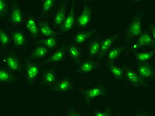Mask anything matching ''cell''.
<instances>
[{
  "label": "cell",
  "mask_w": 155,
  "mask_h": 116,
  "mask_svg": "<svg viewBox=\"0 0 155 116\" xmlns=\"http://www.w3.org/2000/svg\"><path fill=\"white\" fill-rule=\"evenodd\" d=\"M147 9L145 8L142 10H137L133 14L125 31L124 38L125 45L129 46L131 40L141 33L143 30L142 20Z\"/></svg>",
  "instance_id": "6da1fadb"
},
{
  "label": "cell",
  "mask_w": 155,
  "mask_h": 116,
  "mask_svg": "<svg viewBox=\"0 0 155 116\" xmlns=\"http://www.w3.org/2000/svg\"><path fill=\"white\" fill-rule=\"evenodd\" d=\"M78 92L83 98L84 105L86 107L90 106L91 101L100 97H107L110 90L103 82H101L95 86L87 89L78 88Z\"/></svg>",
  "instance_id": "7a4b0ae2"
},
{
  "label": "cell",
  "mask_w": 155,
  "mask_h": 116,
  "mask_svg": "<svg viewBox=\"0 0 155 116\" xmlns=\"http://www.w3.org/2000/svg\"><path fill=\"white\" fill-rule=\"evenodd\" d=\"M1 58L9 69L24 77L23 60L17 52L13 50L9 51L1 54Z\"/></svg>",
  "instance_id": "3957f363"
},
{
  "label": "cell",
  "mask_w": 155,
  "mask_h": 116,
  "mask_svg": "<svg viewBox=\"0 0 155 116\" xmlns=\"http://www.w3.org/2000/svg\"><path fill=\"white\" fill-rule=\"evenodd\" d=\"M41 65L40 62L31 59H23L24 76L23 78L26 80L29 86L34 85L41 75Z\"/></svg>",
  "instance_id": "277c9868"
},
{
  "label": "cell",
  "mask_w": 155,
  "mask_h": 116,
  "mask_svg": "<svg viewBox=\"0 0 155 116\" xmlns=\"http://www.w3.org/2000/svg\"><path fill=\"white\" fill-rule=\"evenodd\" d=\"M8 18L10 26L8 30L15 29L25 24V14L16 0H12L11 11Z\"/></svg>",
  "instance_id": "5b68a950"
},
{
  "label": "cell",
  "mask_w": 155,
  "mask_h": 116,
  "mask_svg": "<svg viewBox=\"0 0 155 116\" xmlns=\"http://www.w3.org/2000/svg\"><path fill=\"white\" fill-rule=\"evenodd\" d=\"M121 68L124 71L125 81L134 88L139 89L150 87V84L142 79L136 70L127 65L125 63L122 64Z\"/></svg>",
  "instance_id": "8992f818"
},
{
  "label": "cell",
  "mask_w": 155,
  "mask_h": 116,
  "mask_svg": "<svg viewBox=\"0 0 155 116\" xmlns=\"http://www.w3.org/2000/svg\"><path fill=\"white\" fill-rule=\"evenodd\" d=\"M9 30L13 50L18 52L23 48H25L24 50H25L27 48L31 46L25 33L22 30L18 28Z\"/></svg>",
  "instance_id": "52a82bcc"
},
{
  "label": "cell",
  "mask_w": 155,
  "mask_h": 116,
  "mask_svg": "<svg viewBox=\"0 0 155 116\" xmlns=\"http://www.w3.org/2000/svg\"><path fill=\"white\" fill-rule=\"evenodd\" d=\"M84 4L82 12L78 16L76 17L75 29L81 31L86 30L92 22L93 10L86 1Z\"/></svg>",
  "instance_id": "ba28073f"
},
{
  "label": "cell",
  "mask_w": 155,
  "mask_h": 116,
  "mask_svg": "<svg viewBox=\"0 0 155 116\" xmlns=\"http://www.w3.org/2000/svg\"><path fill=\"white\" fill-rule=\"evenodd\" d=\"M76 90L72 82L71 76L67 73L57 80L54 85L49 88V91L51 93H67Z\"/></svg>",
  "instance_id": "9c48e42d"
},
{
  "label": "cell",
  "mask_w": 155,
  "mask_h": 116,
  "mask_svg": "<svg viewBox=\"0 0 155 116\" xmlns=\"http://www.w3.org/2000/svg\"><path fill=\"white\" fill-rule=\"evenodd\" d=\"M71 1L69 0H61L52 16L51 27L53 29L58 31L64 22L67 16V6L68 3Z\"/></svg>",
  "instance_id": "30bf717a"
},
{
  "label": "cell",
  "mask_w": 155,
  "mask_h": 116,
  "mask_svg": "<svg viewBox=\"0 0 155 116\" xmlns=\"http://www.w3.org/2000/svg\"><path fill=\"white\" fill-rule=\"evenodd\" d=\"M102 66L100 61L97 60L87 58L83 59L75 70L76 75H87L91 74L100 68Z\"/></svg>",
  "instance_id": "8fae6325"
},
{
  "label": "cell",
  "mask_w": 155,
  "mask_h": 116,
  "mask_svg": "<svg viewBox=\"0 0 155 116\" xmlns=\"http://www.w3.org/2000/svg\"><path fill=\"white\" fill-rule=\"evenodd\" d=\"M75 0L71 1L70 12L57 31L60 36H64L75 29L76 18L75 9Z\"/></svg>",
  "instance_id": "7c38bea8"
},
{
  "label": "cell",
  "mask_w": 155,
  "mask_h": 116,
  "mask_svg": "<svg viewBox=\"0 0 155 116\" xmlns=\"http://www.w3.org/2000/svg\"><path fill=\"white\" fill-rule=\"evenodd\" d=\"M41 75L39 84L43 88L52 87L58 80L55 67L47 68H41Z\"/></svg>",
  "instance_id": "4fadbf2b"
},
{
  "label": "cell",
  "mask_w": 155,
  "mask_h": 116,
  "mask_svg": "<svg viewBox=\"0 0 155 116\" xmlns=\"http://www.w3.org/2000/svg\"><path fill=\"white\" fill-rule=\"evenodd\" d=\"M66 41L64 40L55 51L47 58L41 61V65L56 64L66 61L67 52L65 47Z\"/></svg>",
  "instance_id": "5bb4252c"
},
{
  "label": "cell",
  "mask_w": 155,
  "mask_h": 116,
  "mask_svg": "<svg viewBox=\"0 0 155 116\" xmlns=\"http://www.w3.org/2000/svg\"><path fill=\"white\" fill-rule=\"evenodd\" d=\"M137 72L139 76L148 83L155 80V69L150 61L139 62L136 61Z\"/></svg>",
  "instance_id": "9a60e30c"
},
{
  "label": "cell",
  "mask_w": 155,
  "mask_h": 116,
  "mask_svg": "<svg viewBox=\"0 0 155 116\" xmlns=\"http://www.w3.org/2000/svg\"><path fill=\"white\" fill-rule=\"evenodd\" d=\"M41 1L42 2L41 12L37 18V22L45 20L50 22L51 18L60 3L61 0H41Z\"/></svg>",
  "instance_id": "2e32d148"
},
{
  "label": "cell",
  "mask_w": 155,
  "mask_h": 116,
  "mask_svg": "<svg viewBox=\"0 0 155 116\" xmlns=\"http://www.w3.org/2000/svg\"><path fill=\"white\" fill-rule=\"evenodd\" d=\"M65 47L67 55L75 65L78 66L83 59L84 52L82 48L71 42L66 44Z\"/></svg>",
  "instance_id": "e0dca14e"
},
{
  "label": "cell",
  "mask_w": 155,
  "mask_h": 116,
  "mask_svg": "<svg viewBox=\"0 0 155 116\" xmlns=\"http://www.w3.org/2000/svg\"><path fill=\"white\" fill-rule=\"evenodd\" d=\"M120 35V33H117L102 38L100 50L96 57L97 61L101 62L104 58L108 50Z\"/></svg>",
  "instance_id": "ac0fdd59"
},
{
  "label": "cell",
  "mask_w": 155,
  "mask_h": 116,
  "mask_svg": "<svg viewBox=\"0 0 155 116\" xmlns=\"http://www.w3.org/2000/svg\"><path fill=\"white\" fill-rule=\"evenodd\" d=\"M98 31L97 28L77 31L74 34L71 42L78 45H83L93 37Z\"/></svg>",
  "instance_id": "d6986e66"
},
{
  "label": "cell",
  "mask_w": 155,
  "mask_h": 116,
  "mask_svg": "<svg viewBox=\"0 0 155 116\" xmlns=\"http://www.w3.org/2000/svg\"><path fill=\"white\" fill-rule=\"evenodd\" d=\"M20 81L14 73L6 66H0V84L15 85Z\"/></svg>",
  "instance_id": "ffe728a7"
},
{
  "label": "cell",
  "mask_w": 155,
  "mask_h": 116,
  "mask_svg": "<svg viewBox=\"0 0 155 116\" xmlns=\"http://www.w3.org/2000/svg\"><path fill=\"white\" fill-rule=\"evenodd\" d=\"M102 39L101 36L95 35L87 41V58H96L100 50Z\"/></svg>",
  "instance_id": "44dd1931"
},
{
  "label": "cell",
  "mask_w": 155,
  "mask_h": 116,
  "mask_svg": "<svg viewBox=\"0 0 155 116\" xmlns=\"http://www.w3.org/2000/svg\"><path fill=\"white\" fill-rule=\"evenodd\" d=\"M38 22L40 37L46 38L51 37L60 36L59 33L53 29L50 26L51 22L43 20Z\"/></svg>",
  "instance_id": "7402d4cb"
},
{
  "label": "cell",
  "mask_w": 155,
  "mask_h": 116,
  "mask_svg": "<svg viewBox=\"0 0 155 116\" xmlns=\"http://www.w3.org/2000/svg\"><path fill=\"white\" fill-rule=\"evenodd\" d=\"M25 27L31 39L34 41L38 40L40 37L37 21L36 17L31 13L28 15L25 22Z\"/></svg>",
  "instance_id": "603a6c76"
},
{
  "label": "cell",
  "mask_w": 155,
  "mask_h": 116,
  "mask_svg": "<svg viewBox=\"0 0 155 116\" xmlns=\"http://www.w3.org/2000/svg\"><path fill=\"white\" fill-rule=\"evenodd\" d=\"M60 36H54L46 38H41L33 42V45H43L47 46L50 50L51 53L59 47Z\"/></svg>",
  "instance_id": "cb8c5ba5"
},
{
  "label": "cell",
  "mask_w": 155,
  "mask_h": 116,
  "mask_svg": "<svg viewBox=\"0 0 155 116\" xmlns=\"http://www.w3.org/2000/svg\"><path fill=\"white\" fill-rule=\"evenodd\" d=\"M50 54V51L47 46L39 45H37L32 52L25 58L34 61L39 60L46 58Z\"/></svg>",
  "instance_id": "d4e9b609"
},
{
  "label": "cell",
  "mask_w": 155,
  "mask_h": 116,
  "mask_svg": "<svg viewBox=\"0 0 155 116\" xmlns=\"http://www.w3.org/2000/svg\"><path fill=\"white\" fill-rule=\"evenodd\" d=\"M129 46L125 45L120 46H112L107 51L105 57L106 61H115L120 58L123 52Z\"/></svg>",
  "instance_id": "484cf974"
},
{
  "label": "cell",
  "mask_w": 155,
  "mask_h": 116,
  "mask_svg": "<svg viewBox=\"0 0 155 116\" xmlns=\"http://www.w3.org/2000/svg\"><path fill=\"white\" fill-rule=\"evenodd\" d=\"M136 41L143 48L152 47L155 48V41L153 39L148 29H143L141 33L137 37Z\"/></svg>",
  "instance_id": "4316f807"
},
{
  "label": "cell",
  "mask_w": 155,
  "mask_h": 116,
  "mask_svg": "<svg viewBox=\"0 0 155 116\" xmlns=\"http://www.w3.org/2000/svg\"><path fill=\"white\" fill-rule=\"evenodd\" d=\"M104 65L108 68L110 72L116 80L125 81L124 71L122 68L116 65L114 61H105Z\"/></svg>",
  "instance_id": "83f0119b"
},
{
  "label": "cell",
  "mask_w": 155,
  "mask_h": 116,
  "mask_svg": "<svg viewBox=\"0 0 155 116\" xmlns=\"http://www.w3.org/2000/svg\"><path fill=\"white\" fill-rule=\"evenodd\" d=\"M12 1L0 0V20L8 17L11 11Z\"/></svg>",
  "instance_id": "f1b7e54d"
},
{
  "label": "cell",
  "mask_w": 155,
  "mask_h": 116,
  "mask_svg": "<svg viewBox=\"0 0 155 116\" xmlns=\"http://www.w3.org/2000/svg\"><path fill=\"white\" fill-rule=\"evenodd\" d=\"M11 43V38L10 34L0 27V53L5 50Z\"/></svg>",
  "instance_id": "f546056e"
},
{
  "label": "cell",
  "mask_w": 155,
  "mask_h": 116,
  "mask_svg": "<svg viewBox=\"0 0 155 116\" xmlns=\"http://www.w3.org/2000/svg\"><path fill=\"white\" fill-rule=\"evenodd\" d=\"M136 59V61L139 62L150 61L155 55V48L150 51H146L141 52H135L132 54Z\"/></svg>",
  "instance_id": "4dcf8cb0"
},
{
  "label": "cell",
  "mask_w": 155,
  "mask_h": 116,
  "mask_svg": "<svg viewBox=\"0 0 155 116\" xmlns=\"http://www.w3.org/2000/svg\"><path fill=\"white\" fill-rule=\"evenodd\" d=\"M91 109L92 111L93 115L94 116H111L112 115V108L107 105L106 108L104 111H101L98 109L91 107Z\"/></svg>",
  "instance_id": "1f68e13d"
},
{
  "label": "cell",
  "mask_w": 155,
  "mask_h": 116,
  "mask_svg": "<svg viewBox=\"0 0 155 116\" xmlns=\"http://www.w3.org/2000/svg\"><path fill=\"white\" fill-rule=\"evenodd\" d=\"M143 48H144L142 45L136 41L131 46L127 48L126 50L123 52L122 55H127L130 54H132L133 52L138 51L140 49Z\"/></svg>",
  "instance_id": "d6a6232c"
},
{
  "label": "cell",
  "mask_w": 155,
  "mask_h": 116,
  "mask_svg": "<svg viewBox=\"0 0 155 116\" xmlns=\"http://www.w3.org/2000/svg\"><path fill=\"white\" fill-rule=\"evenodd\" d=\"M66 116H82L83 115L78 112L73 106L69 107L65 114Z\"/></svg>",
  "instance_id": "836d02e7"
},
{
  "label": "cell",
  "mask_w": 155,
  "mask_h": 116,
  "mask_svg": "<svg viewBox=\"0 0 155 116\" xmlns=\"http://www.w3.org/2000/svg\"><path fill=\"white\" fill-rule=\"evenodd\" d=\"M149 30L153 39L155 41V25L154 24L150 23L149 25Z\"/></svg>",
  "instance_id": "e575fe53"
}]
</instances>
